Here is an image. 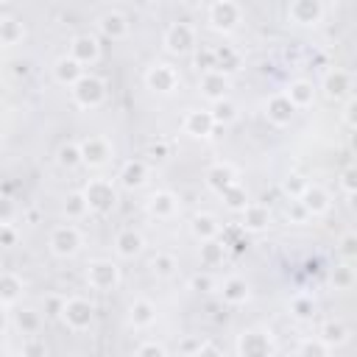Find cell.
<instances>
[{
	"label": "cell",
	"instance_id": "cell-33",
	"mask_svg": "<svg viewBox=\"0 0 357 357\" xmlns=\"http://www.w3.org/2000/svg\"><path fill=\"white\" fill-rule=\"evenodd\" d=\"M198 257H201V265H204V268H218V265L223 262V257H226V243H223V240L201 243Z\"/></svg>",
	"mask_w": 357,
	"mask_h": 357
},
{
	"label": "cell",
	"instance_id": "cell-4",
	"mask_svg": "<svg viewBox=\"0 0 357 357\" xmlns=\"http://www.w3.org/2000/svg\"><path fill=\"white\" fill-rule=\"evenodd\" d=\"M59 318L67 324V329L86 332L92 326V321H95V307L84 296H70V298H64V307H61Z\"/></svg>",
	"mask_w": 357,
	"mask_h": 357
},
{
	"label": "cell",
	"instance_id": "cell-17",
	"mask_svg": "<svg viewBox=\"0 0 357 357\" xmlns=\"http://www.w3.org/2000/svg\"><path fill=\"white\" fill-rule=\"evenodd\" d=\"M145 209H148V215L156 218V220H170V218H176V212H178V198H176L170 190H156V192L148 195Z\"/></svg>",
	"mask_w": 357,
	"mask_h": 357
},
{
	"label": "cell",
	"instance_id": "cell-15",
	"mask_svg": "<svg viewBox=\"0 0 357 357\" xmlns=\"http://www.w3.org/2000/svg\"><path fill=\"white\" fill-rule=\"evenodd\" d=\"M70 56H73L81 67L95 64V61L100 59V42H98V36H95V33H78V36H73V42H70Z\"/></svg>",
	"mask_w": 357,
	"mask_h": 357
},
{
	"label": "cell",
	"instance_id": "cell-28",
	"mask_svg": "<svg viewBox=\"0 0 357 357\" xmlns=\"http://www.w3.org/2000/svg\"><path fill=\"white\" fill-rule=\"evenodd\" d=\"M25 39V25L22 20H17L14 14H0V45L3 47H14Z\"/></svg>",
	"mask_w": 357,
	"mask_h": 357
},
{
	"label": "cell",
	"instance_id": "cell-47",
	"mask_svg": "<svg viewBox=\"0 0 357 357\" xmlns=\"http://www.w3.org/2000/svg\"><path fill=\"white\" fill-rule=\"evenodd\" d=\"M137 357H167V351H165V346H162V343L148 340V343H142V346L137 349Z\"/></svg>",
	"mask_w": 357,
	"mask_h": 357
},
{
	"label": "cell",
	"instance_id": "cell-34",
	"mask_svg": "<svg viewBox=\"0 0 357 357\" xmlns=\"http://www.w3.org/2000/svg\"><path fill=\"white\" fill-rule=\"evenodd\" d=\"M148 268H151V273H153V276H159V279H170V276L176 273L178 262H176V257H173V254H167V251H156V254L151 257Z\"/></svg>",
	"mask_w": 357,
	"mask_h": 357
},
{
	"label": "cell",
	"instance_id": "cell-53",
	"mask_svg": "<svg viewBox=\"0 0 357 357\" xmlns=\"http://www.w3.org/2000/svg\"><path fill=\"white\" fill-rule=\"evenodd\" d=\"M148 151L153 153V159H167V153H170L167 142H162V139H159V142H151V145H148Z\"/></svg>",
	"mask_w": 357,
	"mask_h": 357
},
{
	"label": "cell",
	"instance_id": "cell-26",
	"mask_svg": "<svg viewBox=\"0 0 357 357\" xmlns=\"http://www.w3.org/2000/svg\"><path fill=\"white\" fill-rule=\"evenodd\" d=\"M84 73H86V70H84L73 56H61V59H56V64H53V78H56L61 86H67V89H70Z\"/></svg>",
	"mask_w": 357,
	"mask_h": 357
},
{
	"label": "cell",
	"instance_id": "cell-38",
	"mask_svg": "<svg viewBox=\"0 0 357 357\" xmlns=\"http://www.w3.org/2000/svg\"><path fill=\"white\" fill-rule=\"evenodd\" d=\"M329 282H332L335 290H351L354 282H357V273H354L351 265H335L329 271Z\"/></svg>",
	"mask_w": 357,
	"mask_h": 357
},
{
	"label": "cell",
	"instance_id": "cell-3",
	"mask_svg": "<svg viewBox=\"0 0 357 357\" xmlns=\"http://www.w3.org/2000/svg\"><path fill=\"white\" fill-rule=\"evenodd\" d=\"M81 192L89 201V209L98 215H109L117 206V187L109 178H89Z\"/></svg>",
	"mask_w": 357,
	"mask_h": 357
},
{
	"label": "cell",
	"instance_id": "cell-7",
	"mask_svg": "<svg viewBox=\"0 0 357 357\" xmlns=\"http://www.w3.org/2000/svg\"><path fill=\"white\" fill-rule=\"evenodd\" d=\"M178 84H181V75H178V70H176L173 64H167V61H156V64H151V67L145 70V86H148L151 92L170 95Z\"/></svg>",
	"mask_w": 357,
	"mask_h": 357
},
{
	"label": "cell",
	"instance_id": "cell-12",
	"mask_svg": "<svg viewBox=\"0 0 357 357\" xmlns=\"http://www.w3.org/2000/svg\"><path fill=\"white\" fill-rule=\"evenodd\" d=\"M240 357H271L273 354V340L268 337V332L259 329H245L237 340Z\"/></svg>",
	"mask_w": 357,
	"mask_h": 357
},
{
	"label": "cell",
	"instance_id": "cell-45",
	"mask_svg": "<svg viewBox=\"0 0 357 357\" xmlns=\"http://www.w3.org/2000/svg\"><path fill=\"white\" fill-rule=\"evenodd\" d=\"M337 254H340L343 259H357V234H354V231L340 234V240H337Z\"/></svg>",
	"mask_w": 357,
	"mask_h": 357
},
{
	"label": "cell",
	"instance_id": "cell-49",
	"mask_svg": "<svg viewBox=\"0 0 357 357\" xmlns=\"http://www.w3.org/2000/svg\"><path fill=\"white\" fill-rule=\"evenodd\" d=\"M287 218H290L293 223H304V220L310 218V212L304 209L301 201H290V204H287Z\"/></svg>",
	"mask_w": 357,
	"mask_h": 357
},
{
	"label": "cell",
	"instance_id": "cell-6",
	"mask_svg": "<svg viewBox=\"0 0 357 357\" xmlns=\"http://www.w3.org/2000/svg\"><path fill=\"white\" fill-rule=\"evenodd\" d=\"M206 20H209V25H212L215 31L229 33V31H234L237 22L243 20V8H240L237 3H231V0H215V3L206 6Z\"/></svg>",
	"mask_w": 357,
	"mask_h": 357
},
{
	"label": "cell",
	"instance_id": "cell-41",
	"mask_svg": "<svg viewBox=\"0 0 357 357\" xmlns=\"http://www.w3.org/2000/svg\"><path fill=\"white\" fill-rule=\"evenodd\" d=\"M20 357H50V349L45 343V337H22L20 343Z\"/></svg>",
	"mask_w": 357,
	"mask_h": 357
},
{
	"label": "cell",
	"instance_id": "cell-18",
	"mask_svg": "<svg viewBox=\"0 0 357 357\" xmlns=\"http://www.w3.org/2000/svg\"><path fill=\"white\" fill-rule=\"evenodd\" d=\"M98 31H100L103 36H109L112 42H120V39L128 36L131 25H128L126 14H120L117 8H109V11H103V14L98 17Z\"/></svg>",
	"mask_w": 357,
	"mask_h": 357
},
{
	"label": "cell",
	"instance_id": "cell-8",
	"mask_svg": "<svg viewBox=\"0 0 357 357\" xmlns=\"http://www.w3.org/2000/svg\"><path fill=\"white\" fill-rule=\"evenodd\" d=\"M78 145H81V156H84V165H86V167H103V165H109L112 156H114V145H112L109 137H103V134H89V137H84Z\"/></svg>",
	"mask_w": 357,
	"mask_h": 357
},
{
	"label": "cell",
	"instance_id": "cell-10",
	"mask_svg": "<svg viewBox=\"0 0 357 357\" xmlns=\"http://www.w3.org/2000/svg\"><path fill=\"white\" fill-rule=\"evenodd\" d=\"M229 89H231V78L226 75V73H220V70H209V73H201V81H198V92L215 106V103H220V100H226V95H229Z\"/></svg>",
	"mask_w": 357,
	"mask_h": 357
},
{
	"label": "cell",
	"instance_id": "cell-24",
	"mask_svg": "<svg viewBox=\"0 0 357 357\" xmlns=\"http://www.w3.org/2000/svg\"><path fill=\"white\" fill-rule=\"evenodd\" d=\"M298 201L304 204V209L310 212V218H315V215H326V212H329V206H332L329 192H326L324 187H318V184H310V187H307V192H304Z\"/></svg>",
	"mask_w": 357,
	"mask_h": 357
},
{
	"label": "cell",
	"instance_id": "cell-1",
	"mask_svg": "<svg viewBox=\"0 0 357 357\" xmlns=\"http://www.w3.org/2000/svg\"><path fill=\"white\" fill-rule=\"evenodd\" d=\"M70 98L75 106L81 109H98L106 100V81L98 78L95 73H84L73 86H70Z\"/></svg>",
	"mask_w": 357,
	"mask_h": 357
},
{
	"label": "cell",
	"instance_id": "cell-43",
	"mask_svg": "<svg viewBox=\"0 0 357 357\" xmlns=\"http://www.w3.org/2000/svg\"><path fill=\"white\" fill-rule=\"evenodd\" d=\"M212 117H215V123H218V126H229V123H234V120H237V106L226 98V100H220V103H215V106H212Z\"/></svg>",
	"mask_w": 357,
	"mask_h": 357
},
{
	"label": "cell",
	"instance_id": "cell-44",
	"mask_svg": "<svg viewBox=\"0 0 357 357\" xmlns=\"http://www.w3.org/2000/svg\"><path fill=\"white\" fill-rule=\"evenodd\" d=\"M290 312L304 321V318H310V315L315 312V301H312L310 296H293V298H290Z\"/></svg>",
	"mask_w": 357,
	"mask_h": 357
},
{
	"label": "cell",
	"instance_id": "cell-31",
	"mask_svg": "<svg viewBox=\"0 0 357 357\" xmlns=\"http://www.w3.org/2000/svg\"><path fill=\"white\" fill-rule=\"evenodd\" d=\"M11 321H14V326H17V332L22 337H36L42 332V324H45L36 310H14Z\"/></svg>",
	"mask_w": 357,
	"mask_h": 357
},
{
	"label": "cell",
	"instance_id": "cell-13",
	"mask_svg": "<svg viewBox=\"0 0 357 357\" xmlns=\"http://www.w3.org/2000/svg\"><path fill=\"white\" fill-rule=\"evenodd\" d=\"M324 3L318 0H293L287 6V20L296 25H318L324 20Z\"/></svg>",
	"mask_w": 357,
	"mask_h": 357
},
{
	"label": "cell",
	"instance_id": "cell-50",
	"mask_svg": "<svg viewBox=\"0 0 357 357\" xmlns=\"http://www.w3.org/2000/svg\"><path fill=\"white\" fill-rule=\"evenodd\" d=\"M190 287H192V290H201V293H209V290L215 287V282H212L209 273H195V276L190 279Z\"/></svg>",
	"mask_w": 357,
	"mask_h": 357
},
{
	"label": "cell",
	"instance_id": "cell-14",
	"mask_svg": "<svg viewBox=\"0 0 357 357\" xmlns=\"http://www.w3.org/2000/svg\"><path fill=\"white\" fill-rule=\"evenodd\" d=\"M296 112H298V109L290 103V98H287L284 92H276V95H271V98L265 100V117H268V123L276 126V128H284V126L293 120Z\"/></svg>",
	"mask_w": 357,
	"mask_h": 357
},
{
	"label": "cell",
	"instance_id": "cell-9",
	"mask_svg": "<svg viewBox=\"0 0 357 357\" xmlns=\"http://www.w3.org/2000/svg\"><path fill=\"white\" fill-rule=\"evenodd\" d=\"M165 47L176 56L195 50V28L190 22H170L165 31Z\"/></svg>",
	"mask_w": 357,
	"mask_h": 357
},
{
	"label": "cell",
	"instance_id": "cell-16",
	"mask_svg": "<svg viewBox=\"0 0 357 357\" xmlns=\"http://www.w3.org/2000/svg\"><path fill=\"white\" fill-rule=\"evenodd\" d=\"M215 117H212V109H187L184 120H181V131L190 134V137H209L212 128H215Z\"/></svg>",
	"mask_w": 357,
	"mask_h": 357
},
{
	"label": "cell",
	"instance_id": "cell-36",
	"mask_svg": "<svg viewBox=\"0 0 357 357\" xmlns=\"http://www.w3.org/2000/svg\"><path fill=\"white\" fill-rule=\"evenodd\" d=\"M318 337H321L329 349H332V346H343V343L349 340V329H346L340 321H326V324L321 326Z\"/></svg>",
	"mask_w": 357,
	"mask_h": 357
},
{
	"label": "cell",
	"instance_id": "cell-27",
	"mask_svg": "<svg viewBox=\"0 0 357 357\" xmlns=\"http://www.w3.org/2000/svg\"><path fill=\"white\" fill-rule=\"evenodd\" d=\"M284 95L290 98V103H293L296 109H307V106L315 103V86H312V81H307V78L290 81L287 89H284Z\"/></svg>",
	"mask_w": 357,
	"mask_h": 357
},
{
	"label": "cell",
	"instance_id": "cell-51",
	"mask_svg": "<svg viewBox=\"0 0 357 357\" xmlns=\"http://www.w3.org/2000/svg\"><path fill=\"white\" fill-rule=\"evenodd\" d=\"M17 243V231H14V226L11 223H0V245H14Z\"/></svg>",
	"mask_w": 357,
	"mask_h": 357
},
{
	"label": "cell",
	"instance_id": "cell-56",
	"mask_svg": "<svg viewBox=\"0 0 357 357\" xmlns=\"http://www.w3.org/2000/svg\"><path fill=\"white\" fill-rule=\"evenodd\" d=\"M349 206H351V212H357V192L349 195Z\"/></svg>",
	"mask_w": 357,
	"mask_h": 357
},
{
	"label": "cell",
	"instance_id": "cell-30",
	"mask_svg": "<svg viewBox=\"0 0 357 357\" xmlns=\"http://www.w3.org/2000/svg\"><path fill=\"white\" fill-rule=\"evenodd\" d=\"M128 321L134 329H148L156 321V307L148 298H134L128 307Z\"/></svg>",
	"mask_w": 357,
	"mask_h": 357
},
{
	"label": "cell",
	"instance_id": "cell-5",
	"mask_svg": "<svg viewBox=\"0 0 357 357\" xmlns=\"http://www.w3.org/2000/svg\"><path fill=\"white\" fill-rule=\"evenodd\" d=\"M86 282L92 290L100 293H112L120 287V268L112 259H95L86 265Z\"/></svg>",
	"mask_w": 357,
	"mask_h": 357
},
{
	"label": "cell",
	"instance_id": "cell-48",
	"mask_svg": "<svg viewBox=\"0 0 357 357\" xmlns=\"http://www.w3.org/2000/svg\"><path fill=\"white\" fill-rule=\"evenodd\" d=\"M343 120L349 123L351 131H357V95H351V98L346 100V106H343Z\"/></svg>",
	"mask_w": 357,
	"mask_h": 357
},
{
	"label": "cell",
	"instance_id": "cell-54",
	"mask_svg": "<svg viewBox=\"0 0 357 357\" xmlns=\"http://www.w3.org/2000/svg\"><path fill=\"white\" fill-rule=\"evenodd\" d=\"M195 357H223V354H220V349H218L215 343H209V340H204V346L198 349V354H195Z\"/></svg>",
	"mask_w": 357,
	"mask_h": 357
},
{
	"label": "cell",
	"instance_id": "cell-52",
	"mask_svg": "<svg viewBox=\"0 0 357 357\" xmlns=\"http://www.w3.org/2000/svg\"><path fill=\"white\" fill-rule=\"evenodd\" d=\"M201 346H204V340H201V337H192V340H184V343H181V354H184V357H195Z\"/></svg>",
	"mask_w": 357,
	"mask_h": 357
},
{
	"label": "cell",
	"instance_id": "cell-29",
	"mask_svg": "<svg viewBox=\"0 0 357 357\" xmlns=\"http://www.w3.org/2000/svg\"><path fill=\"white\" fill-rule=\"evenodd\" d=\"M321 86H324L326 98H343V95H349V89H351V73L335 67V70H329V73L324 75V84H321Z\"/></svg>",
	"mask_w": 357,
	"mask_h": 357
},
{
	"label": "cell",
	"instance_id": "cell-25",
	"mask_svg": "<svg viewBox=\"0 0 357 357\" xmlns=\"http://www.w3.org/2000/svg\"><path fill=\"white\" fill-rule=\"evenodd\" d=\"M220 296H223L226 304L240 307V304L248 301L251 287H248V282H245L243 276H229V279H223V284H220Z\"/></svg>",
	"mask_w": 357,
	"mask_h": 357
},
{
	"label": "cell",
	"instance_id": "cell-20",
	"mask_svg": "<svg viewBox=\"0 0 357 357\" xmlns=\"http://www.w3.org/2000/svg\"><path fill=\"white\" fill-rule=\"evenodd\" d=\"M145 248V237L137 229H120L114 234V254L120 259H134Z\"/></svg>",
	"mask_w": 357,
	"mask_h": 357
},
{
	"label": "cell",
	"instance_id": "cell-32",
	"mask_svg": "<svg viewBox=\"0 0 357 357\" xmlns=\"http://www.w3.org/2000/svg\"><path fill=\"white\" fill-rule=\"evenodd\" d=\"M61 212H64L67 220H81V218H86L92 209H89V201L84 198V192H70V195L64 198V204H61Z\"/></svg>",
	"mask_w": 357,
	"mask_h": 357
},
{
	"label": "cell",
	"instance_id": "cell-46",
	"mask_svg": "<svg viewBox=\"0 0 357 357\" xmlns=\"http://www.w3.org/2000/svg\"><path fill=\"white\" fill-rule=\"evenodd\" d=\"M340 187H343L349 195L357 192V165H351V167H346V170L340 173Z\"/></svg>",
	"mask_w": 357,
	"mask_h": 357
},
{
	"label": "cell",
	"instance_id": "cell-39",
	"mask_svg": "<svg viewBox=\"0 0 357 357\" xmlns=\"http://www.w3.org/2000/svg\"><path fill=\"white\" fill-rule=\"evenodd\" d=\"M307 187H310V181H307L301 173H287V176L282 178V192H284L290 201H298V198L307 192Z\"/></svg>",
	"mask_w": 357,
	"mask_h": 357
},
{
	"label": "cell",
	"instance_id": "cell-42",
	"mask_svg": "<svg viewBox=\"0 0 357 357\" xmlns=\"http://www.w3.org/2000/svg\"><path fill=\"white\" fill-rule=\"evenodd\" d=\"M296 357H329V346L321 337H307L298 343Z\"/></svg>",
	"mask_w": 357,
	"mask_h": 357
},
{
	"label": "cell",
	"instance_id": "cell-21",
	"mask_svg": "<svg viewBox=\"0 0 357 357\" xmlns=\"http://www.w3.org/2000/svg\"><path fill=\"white\" fill-rule=\"evenodd\" d=\"M240 226L245 229V231H262V229H268V223H271V209H268V204H259V201H251L243 212H240Z\"/></svg>",
	"mask_w": 357,
	"mask_h": 357
},
{
	"label": "cell",
	"instance_id": "cell-2",
	"mask_svg": "<svg viewBox=\"0 0 357 357\" xmlns=\"http://www.w3.org/2000/svg\"><path fill=\"white\" fill-rule=\"evenodd\" d=\"M81 245H84V237H81L78 226H73V223H59V226L50 229L47 248H50L53 257H59V259L75 257V254L81 251Z\"/></svg>",
	"mask_w": 357,
	"mask_h": 357
},
{
	"label": "cell",
	"instance_id": "cell-37",
	"mask_svg": "<svg viewBox=\"0 0 357 357\" xmlns=\"http://www.w3.org/2000/svg\"><path fill=\"white\" fill-rule=\"evenodd\" d=\"M56 162H59L61 167H67V170H73V167L84 165L81 145H78V142H61V145H59V151H56Z\"/></svg>",
	"mask_w": 357,
	"mask_h": 357
},
{
	"label": "cell",
	"instance_id": "cell-55",
	"mask_svg": "<svg viewBox=\"0 0 357 357\" xmlns=\"http://www.w3.org/2000/svg\"><path fill=\"white\" fill-rule=\"evenodd\" d=\"M349 145H351V151H357V131H351V137H349Z\"/></svg>",
	"mask_w": 357,
	"mask_h": 357
},
{
	"label": "cell",
	"instance_id": "cell-35",
	"mask_svg": "<svg viewBox=\"0 0 357 357\" xmlns=\"http://www.w3.org/2000/svg\"><path fill=\"white\" fill-rule=\"evenodd\" d=\"M215 64L220 73H234L240 70V53L231 47V45H215Z\"/></svg>",
	"mask_w": 357,
	"mask_h": 357
},
{
	"label": "cell",
	"instance_id": "cell-22",
	"mask_svg": "<svg viewBox=\"0 0 357 357\" xmlns=\"http://www.w3.org/2000/svg\"><path fill=\"white\" fill-rule=\"evenodd\" d=\"M22 290H25L22 276H20V273H14V271H6V273H3V279H0V301H3L6 312H11V310H14V304L22 298Z\"/></svg>",
	"mask_w": 357,
	"mask_h": 357
},
{
	"label": "cell",
	"instance_id": "cell-23",
	"mask_svg": "<svg viewBox=\"0 0 357 357\" xmlns=\"http://www.w3.org/2000/svg\"><path fill=\"white\" fill-rule=\"evenodd\" d=\"M190 231H192L195 240L209 243V240H218V237H220V223H218L215 215H209V212H198V215L190 220Z\"/></svg>",
	"mask_w": 357,
	"mask_h": 357
},
{
	"label": "cell",
	"instance_id": "cell-19",
	"mask_svg": "<svg viewBox=\"0 0 357 357\" xmlns=\"http://www.w3.org/2000/svg\"><path fill=\"white\" fill-rule=\"evenodd\" d=\"M145 181H148V165H145V159H128V162H123V167L117 173V184L123 190H137Z\"/></svg>",
	"mask_w": 357,
	"mask_h": 357
},
{
	"label": "cell",
	"instance_id": "cell-11",
	"mask_svg": "<svg viewBox=\"0 0 357 357\" xmlns=\"http://www.w3.org/2000/svg\"><path fill=\"white\" fill-rule=\"evenodd\" d=\"M204 181H206V187H209L212 192L223 195L229 187H234V184L240 181V173H237V167H234V165H229V162H215V165H209V167H206Z\"/></svg>",
	"mask_w": 357,
	"mask_h": 357
},
{
	"label": "cell",
	"instance_id": "cell-40",
	"mask_svg": "<svg viewBox=\"0 0 357 357\" xmlns=\"http://www.w3.org/2000/svg\"><path fill=\"white\" fill-rule=\"evenodd\" d=\"M220 198H223V204H226L231 212H243V209L251 204V201H248V192H245V187H243L240 181H237L234 187H229V190H226Z\"/></svg>",
	"mask_w": 357,
	"mask_h": 357
}]
</instances>
